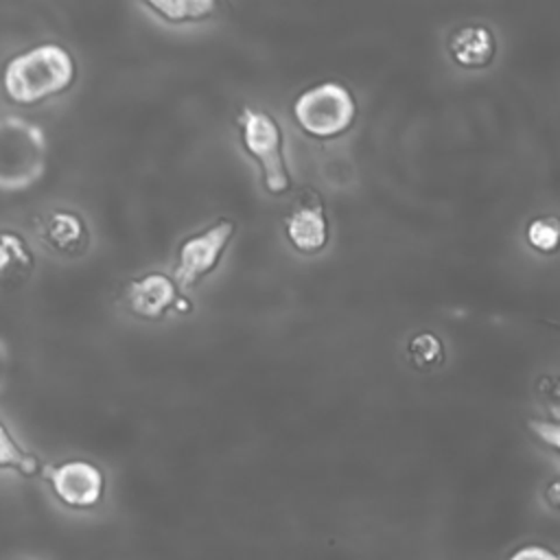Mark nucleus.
I'll return each mask as SVG.
<instances>
[{
    "label": "nucleus",
    "mask_w": 560,
    "mask_h": 560,
    "mask_svg": "<svg viewBox=\"0 0 560 560\" xmlns=\"http://www.w3.org/2000/svg\"><path fill=\"white\" fill-rule=\"evenodd\" d=\"M407 361L418 372H429L442 365L444 343L433 330H420L407 341Z\"/></svg>",
    "instance_id": "nucleus-12"
},
{
    "label": "nucleus",
    "mask_w": 560,
    "mask_h": 560,
    "mask_svg": "<svg viewBox=\"0 0 560 560\" xmlns=\"http://www.w3.org/2000/svg\"><path fill=\"white\" fill-rule=\"evenodd\" d=\"M35 271V254L26 238L9 228L0 230V287H20Z\"/></svg>",
    "instance_id": "nucleus-11"
},
{
    "label": "nucleus",
    "mask_w": 560,
    "mask_h": 560,
    "mask_svg": "<svg viewBox=\"0 0 560 560\" xmlns=\"http://www.w3.org/2000/svg\"><path fill=\"white\" fill-rule=\"evenodd\" d=\"M525 238L532 249L538 254H556L560 249V217L558 214H540L532 219L525 228Z\"/></svg>",
    "instance_id": "nucleus-15"
},
{
    "label": "nucleus",
    "mask_w": 560,
    "mask_h": 560,
    "mask_svg": "<svg viewBox=\"0 0 560 560\" xmlns=\"http://www.w3.org/2000/svg\"><path fill=\"white\" fill-rule=\"evenodd\" d=\"M77 77L74 57L59 44H37L11 57L2 70V90L18 105H39L63 94Z\"/></svg>",
    "instance_id": "nucleus-1"
},
{
    "label": "nucleus",
    "mask_w": 560,
    "mask_h": 560,
    "mask_svg": "<svg viewBox=\"0 0 560 560\" xmlns=\"http://www.w3.org/2000/svg\"><path fill=\"white\" fill-rule=\"evenodd\" d=\"M448 55L462 68H486L497 55L494 33L483 24H466L451 33Z\"/></svg>",
    "instance_id": "nucleus-10"
},
{
    "label": "nucleus",
    "mask_w": 560,
    "mask_h": 560,
    "mask_svg": "<svg viewBox=\"0 0 560 560\" xmlns=\"http://www.w3.org/2000/svg\"><path fill=\"white\" fill-rule=\"evenodd\" d=\"M234 232L236 225L230 219H219L210 228L184 238L177 249L173 269V280L177 287H195L201 278L212 273L219 267V260Z\"/></svg>",
    "instance_id": "nucleus-5"
},
{
    "label": "nucleus",
    "mask_w": 560,
    "mask_h": 560,
    "mask_svg": "<svg viewBox=\"0 0 560 560\" xmlns=\"http://www.w3.org/2000/svg\"><path fill=\"white\" fill-rule=\"evenodd\" d=\"M527 427L542 444L560 453V420H527Z\"/></svg>",
    "instance_id": "nucleus-16"
},
{
    "label": "nucleus",
    "mask_w": 560,
    "mask_h": 560,
    "mask_svg": "<svg viewBox=\"0 0 560 560\" xmlns=\"http://www.w3.org/2000/svg\"><path fill=\"white\" fill-rule=\"evenodd\" d=\"M7 374H9V350H7L4 341L0 339V392L7 383Z\"/></svg>",
    "instance_id": "nucleus-19"
},
{
    "label": "nucleus",
    "mask_w": 560,
    "mask_h": 560,
    "mask_svg": "<svg viewBox=\"0 0 560 560\" xmlns=\"http://www.w3.org/2000/svg\"><path fill=\"white\" fill-rule=\"evenodd\" d=\"M236 122L245 151L260 166L265 188L271 195L287 192L291 188V175L284 160V138L278 120L260 107L243 105Z\"/></svg>",
    "instance_id": "nucleus-4"
},
{
    "label": "nucleus",
    "mask_w": 560,
    "mask_h": 560,
    "mask_svg": "<svg viewBox=\"0 0 560 560\" xmlns=\"http://www.w3.org/2000/svg\"><path fill=\"white\" fill-rule=\"evenodd\" d=\"M149 11H153L155 15H160L164 22L171 24H184V22H199L206 20L214 13V2H192V0H184V2H149L144 4Z\"/></svg>",
    "instance_id": "nucleus-14"
},
{
    "label": "nucleus",
    "mask_w": 560,
    "mask_h": 560,
    "mask_svg": "<svg viewBox=\"0 0 560 560\" xmlns=\"http://www.w3.org/2000/svg\"><path fill=\"white\" fill-rule=\"evenodd\" d=\"M125 308L140 319H162L168 311H188L190 304L179 295L177 282L160 271L131 278L122 291Z\"/></svg>",
    "instance_id": "nucleus-7"
},
{
    "label": "nucleus",
    "mask_w": 560,
    "mask_h": 560,
    "mask_svg": "<svg viewBox=\"0 0 560 560\" xmlns=\"http://www.w3.org/2000/svg\"><path fill=\"white\" fill-rule=\"evenodd\" d=\"M52 494L70 510H92L103 501L105 475L88 459H68L44 468Z\"/></svg>",
    "instance_id": "nucleus-6"
},
{
    "label": "nucleus",
    "mask_w": 560,
    "mask_h": 560,
    "mask_svg": "<svg viewBox=\"0 0 560 560\" xmlns=\"http://www.w3.org/2000/svg\"><path fill=\"white\" fill-rule=\"evenodd\" d=\"M46 168L48 140L42 127L20 116H0V190H28Z\"/></svg>",
    "instance_id": "nucleus-2"
},
{
    "label": "nucleus",
    "mask_w": 560,
    "mask_h": 560,
    "mask_svg": "<svg viewBox=\"0 0 560 560\" xmlns=\"http://www.w3.org/2000/svg\"><path fill=\"white\" fill-rule=\"evenodd\" d=\"M39 234L48 247L63 256H79L90 247V228L85 219L70 208L50 210L39 225Z\"/></svg>",
    "instance_id": "nucleus-9"
},
{
    "label": "nucleus",
    "mask_w": 560,
    "mask_h": 560,
    "mask_svg": "<svg viewBox=\"0 0 560 560\" xmlns=\"http://www.w3.org/2000/svg\"><path fill=\"white\" fill-rule=\"evenodd\" d=\"M298 127L317 140L346 133L357 118L354 94L339 81H322L302 90L291 105Z\"/></svg>",
    "instance_id": "nucleus-3"
},
{
    "label": "nucleus",
    "mask_w": 560,
    "mask_h": 560,
    "mask_svg": "<svg viewBox=\"0 0 560 560\" xmlns=\"http://www.w3.org/2000/svg\"><path fill=\"white\" fill-rule=\"evenodd\" d=\"M508 560H560V551L547 547V545H538V542H529L523 545L518 549H514Z\"/></svg>",
    "instance_id": "nucleus-17"
},
{
    "label": "nucleus",
    "mask_w": 560,
    "mask_h": 560,
    "mask_svg": "<svg viewBox=\"0 0 560 560\" xmlns=\"http://www.w3.org/2000/svg\"><path fill=\"white\" fill-rule=\"evenodd\" d=\"M284 232L293 249L300 254H317L328 243V219L324 212L322 197L306 188L300 199L284 217Z\"/></svg>",
    "instance_id": "nucleus-8"
},
{
    "label": "nucleus",
    "mask_w": 560,
    "mask_h": 560,
    "mask_svg": "<svg viewBox=\"0 0 560 560\" xmlns=\"http://www.w3.org/2000/svg\"><path fill=\"white\" fill-rule=\"evenodd\" d=\"M542 497H545V503H547L553 512L560 514V477L551 479V481L545 486Z\"/></svg>",
    "instance_id": "nucleus-18"
},
{
    "label": "nucleus",
    "mask_w": 560,
    "mask_h": 560,
    "mask_svg": "<svg viewBox=\"0 0 560 560\" xmlns=\"http://www.w3.org/2000/svg\"><path fill=\"white\" fill-rule=\"evenodd\" d=\"M0 470H13L22 477H33L42 470L39 459L26 453L0 420Z\"/></svg>",
    "instance_id": "nucleus-13"
}]
</instances>
